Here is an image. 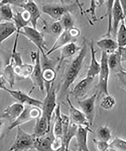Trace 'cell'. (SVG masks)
Wrapping results in <instances>:
<instances>
[{"mask_svg": "<svg viewBox=\"0 0 126 151\" xmlns=\"http://www.w3.org/2000/svg\"><path fill=\"white\" fill-rule=\"evenodd\" d=\"M85 40L77 56L68 66L62 83L63 91H66L74 83L82 68L83 63L87 54V47Z\"/></svg>", "mask_w": 126, "mask_h": 151, "instance_id": "1", "label": "cell"}, {"mask_svg": "<svg viewBox=\"0 0 126 151\" xmlns=\"http://www.w3.org/2000/svg\"><path fill=\"white\" fill-rule=\"evenodd\" d=\"M17 129L15 138L9 150L26 151L34 149L36 139L34 134L25 132L21 126L17 127Z\"/></svg>", "mask_w": 126, "mask_h": 151, "instance_id": "2", "label": "cell"}, {"mask_svg": "<svg viewBox=\"0 0 126 151\" xmlns=\"http://www.w3.org/2000/svg\"><path fill=\"white\" fill-rule=\"evenodd\" d=\"M108 55L107 52H102L100 68L98 75V82L96 86L97 99L102 94H104L105 95L109 94L108 83L110 71L108 63Z\"/></svg>", "mask_w": 126, "mask_h": 151, "instance_id": "3", "label": "cell"}, {"mask_svg": "<svg viewBox=\"0 0 126 151\" xmlns=\"http://www.w3.org/2000/svg\"><path fill=\"white\" fill-rule=\"evenodd\" d=\"M24 109L19 116L8 127L6 132L1 136V139L15 128L21 126L29 121L39 118L42 113V110L37 106L25 105Z\"/></svg>", "mask_w": 126, "mask_h": 151, "instance_id": "4", "label": "cell"}, {"mask_svg": "<svg viewBox=\"0 0 126 151\" xmlns=\"http://www.w3.org/2000/svg\"><path fill=\"white\" fill-rule=\"evenodd\" d=\"M41 54L38 50L37 52H33L31 53V57L34 67L29 78L34 86L38 88L40 91L44 93L45 89V82L42 77Z\"/></svg>", "mask_w": 126, "mask_h": 151, "instance_id": "5", "label": "cell"}, {"mask_svg": "<svg viewBox=\"0 0 126 151\" xmlns=\"http://www.w3.org/2000/svg\"><path fill=\"white\" fill-rule=\"evenodd\" d=\"M45 88L46 95L43 101V104L42 110L43 114L46 116L51 123V119L57 105V95L54 82L49 83H45Z\"/></svg>", "mask_w": 126, "mask_h": 151, "instance_id": "6", "label": "cell"}, {"mask_svg": "<svg viewBox=\"0 0 126 151\" xmlns=\"http://www.w3.org/2000/svg\"><path fill=\"white\" fill-rule=\"evenodd\" d=\"M20 35L24 36L30 42L34 44L41 52L43 57H47L45 56L44 52V50L48 51V49L43 33L37 30V28L27 26L23 28V31L20 32Z\"/></svg>", "mask_w": 126, "mask_h": 151, "instance_id": "7", "label": "cell"}, {"mask_svg": "<svg viewBox=\"0 0 126 151\" xmlns=\"http://www.w3.org/2000/svg\"><path fill=\"white\" fill-rule=\"evenodd\" d=\"M77 6L76 4L69 5H59L56 4H45L43 5V13L47 15L54 20L57 21L68 12H70Z\"/></svg>", "mask_w": 126, "mask_h": 151, "instance_id": "8", "label": "cell"}, {"mask_svg": "<svg viewBox=\"0 0 126 151\" xmlns=\"http://www.w3.org/2000/svg\"><path fill=\"white\" fill-rule=\"evenodd\" d=\"M97 97L96 92L90 96L77 101L81 111L86 116L91 126L93 125L96 116V102Z\"/></svg>", "mask_w": 126, "mask_h": 151, "instance_id": "9", "label": "cell"}, {"mask_svg": "<svg viewBox=\"0 0 126 151\" xmlns=\"http://www.w3.org/2000/svg\"><path fill=\"white\" fill-rule=\"evenodd\" d=\"M31 17L29 12L24 9L21 12H16L14 14L13 21L16 28V35L13 50H17L19 38L21 29H23L25 27L28 26V24L30 22Z\"/></svg>", "mask_w": 126, "mask_h": 151, "instance_id": "10", "label": "cell"}, {"mask_svg": "<svg viewBox=\"0 0 126 151\" xmlns=\"http://www.w3.org/2000/svg\"><path fill=\"white\" fill-rule=\"evenodd\" d=\"M5 91L9 93L11 96L17 102L24 105H28L37 106L42 109L43 102L38 99H35L25 93L19 90H11L6 87Z\"/></svg>", "mask_w": 126, "mask_h": 151, "instance_id": "11", "label": "cell"}, {"mask_svg": "<svg viewBox=\"0 0 126 151\" xmlns=\"http://www.w3.org/2000/svg\"><path fill=\"white\" fill-rule=\"evenodd\" d=\"M66 99L69 107V116L70 122L75 124L78 126L90 128L91 125L86 116L81 110H79L75 107L69 99L68 94L67 96Z\"/></svg>", "mask_w": 126, "mask_h": 151, "instance_id": "12", "label": "cell"}, {"mask_svg": "<svg viewBox=\"0 0 126 151\" xmlns=\"http://www.w3.org/2000/svg\"><path fill=\"white\" fill-rule=\"evenodd\" d=\"M125 17L120 0H115L112 11V35L116 37L119 26Z\"/></svg>", "mask_w": 126, "mask_h": 151, "instance_id": "13", "label": "cell"}, {"mask_svg": "<svg viewBox=\"0 0 126 151\" xmlns=\"http://www.w3.org/2000/svg\"><path fill=\"white\" fill-rule=\"evenodd\" d=\"M24 105L18 102H15L8 106L1 114L2 118L11 124L16 120L24 109Z\"/></svg>", "mask_w": 126, "mask_h": 151, "instance_id": "14", "label": "cell"}, {"mask_svg": "<svg viewBox=\"0 0 126 151\" xmlns=\"http://www.w3.org/2000/svg\"><path fill=\"white\" fill-rule=\"evenodd\" d=\"M94 81L86 76L75 86L70 91V94L77 100L82 99L87 94Z\"/></svg>", "mask_w": 126, "mask_h": 151, "instance_id": "15", "label": "cell"}, {"mask_svg": "<svg viewBox=\"0 0 126 151\" xmlns=\"http://www.w3.org/2000/svg\"><path fill=\"white\" fill-rule=\"evenodd\" d=\"M92 132L90 128L79 126L75 137L77 151L90 150L88 147V133Z\"/></svg>", "mask_w": 126, "mask_h": 151, "instance_id": "16", "label": "cell"}, {"mask_svg": "<svg viewBox=\"0 0 126 151\" xmlns=\"http://www.w3.org/2000/svg\"><path fill=\"white\" fill-rule=\"evenodd\" d=\"M91 51L90 63L88 67L87 76L94 80V78L98 75L100 70V64L96 58V52L94 45V41L92 40L88 43Z\"/></svg>", "mask_w": 126, "mask_h": 151, "instance_id": "17", "label": "cell"}, {"mask_svg": "<svg viewBox=\"0 0 126 151\" xmlns=\"http://www.w3.org/2000/svg\"><path fill=\"white\" fill-rule=\"evenodd\" d=\"M54 137L53 128L52 127L49 133L45 135L36 137L34 149L39 151H52V145Z\"/></svg>", "mask_w": 126, "mask_h": 151, "instance_id": "18", "label": "cell"}, {"mask_svg": "<svg viewBox=\"0 0 126 151\" xmlns=\"http://www.w3.org/2000/svg\"><path fill=\"white\" fill-rule=\"evenodd\" d=\"M33 133L36 137H43L49 133L51 129V123L47 118L42 113V115L35 120Z\"/></svg>", "mask_w": 126, "mask_h": 151, "instance_id": "19", "label": "cell"}, {"mask_svg": "<svg viewBox=\"0 0 126 151\" xmlns=\"http://www.w3.org/2000/svg\"><path fill=\"white\" fill-rule=\"evenodd\" d=\"M120 50L118 49L115 52L108 55V63L110 73L117 74L122 71L125 70L122 66Z\"/></svg>", "mask_w": 126, "mask_h": 151, "instance_id": "20", "label": "cell"}, {"mask_svg": "<svg viewBox=\"0 0 126 151\" xmlns=\"http://www.w3.org/2000/svg\"><path fill=\"white\" fill-rule=\"evenodd\" d=\"M73 38L69 34L68 30L63 31L57 37V39L51 49L45 53V56H48L54 52L61 49L69 43L72 42Z\"/></svg>", "mask_w": 126, "mask_h": 151, "instance_id": "21", "label": "cell"}, {"mask_svg": "<svg viewBox=\"0 0 126 151\" xmlns=\"http://www.w3.org/2000/svg\"><path fill=\"white\" fill-rule=\"evenodd\" d=\"M22 8L29 12L32 27L37 28V22L41 17V12L37 4L34 1H28L23 5Z\"/></svg>", "mask_w": 126, "mask_h": 151, "instance_id": "22", "label": "cell"}, {"mask_svg": "<svg viewBox=\"0 0 126 151\" xmlns=\"http://www.w3.org/2000/svg\"><path fill=\"white\" fill-rule=\"evenodd\" d=\"M80 48L77 46L74 42L72 41L61 48L60 57L57 67V71L60 70L62 63L66 59L73 56Z\"/></svg>", "mask_w": 126, "mask_h": 151, "instance_id": "23", "label": "cell"}, {"mask_svg": "<svg viewBox=\"0 0 126 151\" xmlns=\"http://www.w3.org/2000/svg\"><path fill=\"white\" fill-rule=\"evenodd\" d=\"M33 64H26L23 62L19 64H13V70L16 76L17 79V78L21 79L29 78L33 71Z\"/></svg>", "mask_w": 126, "mask_h": 151, "instance_id": "24", "label": "cell"}, {"mask_svg": "<svg viewBox=\"0 0 126 151\" xmlns=\"http://www.w3.org/2000/svg\"><path fill=\"white\" fill-rule=\"evenodd\" d=\"M96 44L102 52H107L108 55L115 52L119 48L117 42L110 37H105L98 40Z\"/></svg>", "mask_w": 126, "mask_h": 151, "instance_id": "25", "label": "cell"}, {"mask_svg": "<svg viewBox=\"0 0 126 151\" xmlns=\"http://www.w3.org/2000/svg\"><path fill=\"white\" fill-rule=\"evenodd\" d=\"M15 32H16V28L13 22H0V45Z\"/></svg>", "mask_w": 126, "mask_h": 151, "instance_id": "26", "label": "cell"}, {"mask_svg": "<svg viewBox=\"0 0 126 151\" xmlns=\"http://www.w3.org/2000/svg\"><path fill=\"white\" fill-rule=\"evenodd\" d=\"M54 121L52 128L55 137H61L62 138V119L61 111V105L57 104L54 110Z\"/></svg>", "mask_w": 126, "mask_h": 151, "instance_id": "27", "label": "cell"}, {"mask_svg": "<svg viewBox=\"0 0 126 151\" xmlns=\"http://www.w3.org/2000/svg\"><path fill=\"white\" fill-rule=\"evenodd\" d=\"M79 126L70 122L67 132L62 137L63 147L61 151H69V145L74 137H75Z\"/></svg>", "mask_w": 126, "mask_h": 151, "instance_id": "28", "label": "cell"}, {"mask_svg": "<svg viewBox=\"0 0 126 151\" xmlns=\"http://www.w3.org/2000/svg\"><path fill=\"white\" fill-rule=\"evenodd\" d=\"M6 83H9L10 87L12 88L15 84L16 81L17 80L16 76L13 70V63L11 59L10 63L6 66L2 75Z\"/></svg>", "mask_w": 126, "mask_h": 151, "instance_id": "29", "label": "cell"}, {"mask_svg": "<svg viewBox=\"0 0 126 151\" xmlns=\"http://www.w3.org/2000/svg\"><path fill=\"white\" fill-rule=\"evenodd\" d=\"M115 1V0H107L106 12L100 18V20H102L105 17H107L108 18V28L106 33L104 36V37H110L112 35V11Z\"/></svg>", "mask_w": 126, "mask_h": 151, "instance_id": "30", "label": "cell"}, {"mask_svg": "<svg viewBox=\"0 0 126 151\" xmlns=\"http://www.w3.org/2000/svg\"><path fill=\"white\" fill-rule=\"evenodd\" d=\"M14 14L11 5L5 4L0 6V22L13 21Z\"/></svg>", "mask_w": 126, "mask_h": 151, "instance_id": "31", "label": "cell"}, {"mask_svg": "<svg viewBox=\"0 0 126 151\" xmlns=\"http://www.w3.org/2000/svg\"><path fill=\"white\" fill-rule=\"evenodd\" d=\"M106 0H90L89 8L85 10V13L90 14L92 22L98 21L96 14V10L97 7H101L105 3Z\"/></svg>", "mask_w": 126, "mask_h": 151, "instance_id": "32", "label": "cell"}, {"mask_svg": "<svg viewBox=\"0 0 126 151\" xmlns=\"http://www.w3.org/2000/svg\"><path fill=\"white\" fill-rule=\"evenodd\" d=\"M97 139L100 141L109 142L112 139V133L110 129L107 125L99 127L96 131Z\"/></svg>", "mask_w": 126, "mask_h": 151, "instance_id": "33", "label": "cell"}, {"mask_svg": "<svg viewBox=\"0 0 126 151\" xmlns=\"http://www.w3.org/2000/svg\"><path fill=\"white\" fill-rule=\"evenodd\" d=\"M116 37L119 48L126 46V28L124 21L120 23L117 32Z\"/></svg>", "mask_w": 126, "mask_h": 151, "instance_id": "34", "label": "cell"}, {"mask_svg": "<svg viewBox=\"0 0 126 151\" xmlns=\"http://www.w3.org/2000/svg\"><path fill=\"white\" fill-rule=\"evenodd\" d=\"M108 150L126 151V141L120 137H115L109 144Z\"/></svg>", "mask_w": 126, "mask_h": 151, "instance_id": "35", "label": "cell"}, {"mask_svg": "<svg viewBox=\"0 0 126 151\" xmlns=\"http://www.w3.org/2000/svg\"><path fill=\"white\" fill-rule=\"evenodd\" d=\"M42 77L45 83H53L56 79V71L52 67L42 68Z\"/></svg>", "mask_w": 126, "mask_h": 151, "instance_id": "36", "label": "cell"}, {"mask_svg": "<svg viewBox=\"0 0 126 151\" xmlns=\"http://www.w3.org/2000/svg\"><path fill=\"white\" fill-rule=\"evenodd\" d=\"M116 104V101L112 96L105 95L102 99L100 104V107L104 110H109L113 108Z\"/></svg>", "mask_w": 126, "mask_h": 151, "instance_id": "37", "label": "cell"}, {"mask_svg": "<svg viewBox=\"0 0 126 151\" xmlns=\"http://www.w3.org/2000/svg\"><path fill=\"white\" fill-rule=\"evenodd\" d=\"M64 30H68L74 27L75 21L70 13H66L60 19Z\"/></svg>", "mask_w": 126, "mask_h": 151, "instance_id": "38", "label": "cell"}, {"mask_svg": "<svg viewBox=\"0 0 126 151\" xmlns=\"http://www.w3.org/2000/svg\"><path fill=\"white\" fill-rule=\"evenodd\" d=\"M49 33L57 37L64 31V29L60 20L56 21L48 25V29Z\"/></svg>", "mask_w": 126, "mask_h": 151, "instance_id": "39", "label": "cell"}, {"mask_svg": "<svg viewBox=\"0 0 126 151\" xmlns=\"http://www.w3.org/2000/svg\"><path fill=\"white\" fill-rule=\"evenodd\" d=\"M93 142L95 149L98 151H105L109 150V144L107 142L93 139Z\"/></svg>", "mask_w": 126, "mask_h": 151, "instance_id": "40", "label": "cell"}, {"mask_svg": "<svg viewBox=\"0 0 126 151\" xmlns=\"http://www.w3.org/2000/svg\"><path fill=\"white\" fill-rule=\"evenodd\" d=\"M63 147L62 138L55 137L52 145V151H61Z\"/></svg>", "mask_w": 126, "mask_h": 151, "instance_id": "41", "label": "cell"}, {"mask_svg": "<svg viewBox=\"0 0 126 151\" xmlns=\"http://www.w3.org/2000/svg\"><path fill=\"white\" fill-rule=\"evenodd\" d=\"M61 117L62 119L63 137L67 132L70 125V120L69 116L65 114H61Z\"/></svg>", "mask_w": 126, "mask_h": 151, "instance_id": "42", "label": "cell"}, {"mask_svg": "<svg viewBox=\"0 0 126 151\" xmlns=\"http://www.w3.org/2000/svg\"><path fill=\"white\" fill-rule=\"evenodd\" d=\"M28 0H2L1 2L3 4H9L17 7L22 8L23 5Z\"/></svg>", "mask_w": 126, "mask_h": 151, "instance_id": "43", "label": "cell"}, {"mask_svg": "<svg viewBox=\"0 0 126 151\" xmlns=\"http://www.w3.org/2000/svg\"><path fill=\"white\" fill-rule=\"evenodd\" d=\"M117 76L118 78L120 86V87L125 90L126 91V78L123 75L122 72L117 74Z\"/></svg>", "mask_w": 126, "mask_h": 151, "instance_id": "44", "label": "cell"}, {"mask_svg": "<svg viewBox=\"0 0 126 151\" xmlns=\"http://www.w3.org/2000/svg\"><path fill=\"white\" fill-rule=\"evenodd\" d=\"M76 4L77 5L78 7H79V9L80 11V14L82 15H84L86 17L87 19V20L89 24L92 23V21H91L90 19L88 17L87 14L85 13V10H84L83 9L82 4L80 3L79 0H75Z\"/></svg>", "mask_w": 126, "mask_h": 151, "instance_id": "45", "label": "cell"}, {"mask_svg": "<svg viewBox=\"0 0 126 151\" xmlns=\"http://www.w3.org/2000/svg\"><path fill=\"white\" fill-rule=\"evenodd\" d=\"M68 30L69 31V34L73 38L78 37L81 33L79 29L75 27L68 29Z\"/></svg>", "mask_w": 126, "mask_h": 151, "instance_id": "46", "label": "cell"}, {"mask_svg": "<svg viewBox=\"0 0 126 151\" xmlns=\"http://www.w3.org/2000/svg\"><path fill=\"white\" fill-rule=\"evenodd\" d=\"M120 50L122 62L126 65V46L122 48H119Z\"/></svg>", "mask_w": 126, "mask_h": 151, "instance_id": "47", "label": "cell"}, {"mask_svg": "<svg viewBox=\"0 0 126 151\" xmlns=\"http://www.w3.org/2000/svg\"><path fill=\"white\" fill-rule=\"evenodd\" d=\"M6 83V81L3 77L2 75H0V90H5L6 88L5 86Z\"/></svg>", "mask_w": 126, "mask_h": 151, "instance_id": "48", "label": "cell"}, {"mask_svg": "<svg viewBox=\"0 0 126 151\" xmlns=\"http://www.w3.org/2000/svg\"><path fill=\"white\" fill-rule=\"evenodd\" d=\"M120 1L125 15L126 16V0H120Z\"/></svg>", "mask_w": 126, "mask_h": 151, "instance_id": "49", "label": "cell"}, {"mask_svg": "<svg viewBox=\"0 0 126 151\" xmlns=\"http://www.w3.org/2000/svg\"><path fill=\"white\" fill-rule=\"evenodd\" d=\"M4 119L2 118L1 114H0V131L1 130L2 126L4 124Z\"/></svg>", "mask_w": 126, "mask_h": 151, "instance_id": "50", "label": "cell"}, {"mask_svg": "<svg viewBox=\"0 0 126 151\" xmlns=\"http://www.w3.org/2000/svg\"><path fill=\"white\" fill-rule=\"evenodd\" d=\"M122 73L123 74V75H124V76L126 78V71L124 70L121 71Z\"/></svg>", "mask_w": 126, "mask_h": 151, "instance_id": "51", "label": "cell"}, {"mask_svg": "<svg viewBox=\"0 0 126 151\" xmlns=\"http://www.w3.org/2000/svg\"><path fill=\"white\" fill-rule=\"evenodd\" d=\"M124 22L125 25V27L126 28V16H125V17L124 20Z\"/></svg>", "mask_w": 126, "mask_h": 151, "instance_id": "52", "label": "cell"}, {"mask_svg": "<svg viewBox=\"0 0 126 151\" xmlns=\"http://www.w3.org/2000/svg\"><path fill=\"white\" fill-rule=\"evenodd\" d=\"M28 1H34V0H28Z\"/></svg>", "mask_w": 126, "mask_h": 151, "instance_id": "53", "label": "cell"}]
</instances>
